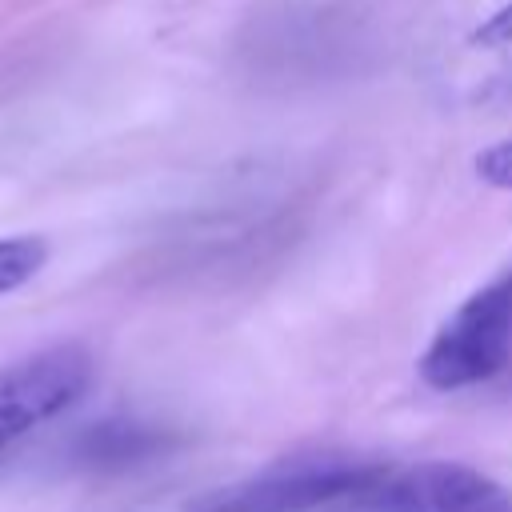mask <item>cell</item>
I'll list each match as a JSON object with an SVG mask.
<instances>
[{
  "label": "cell",
  "mask_w": 512,
  "mask_h": 512,
  "mask_svg": "<svg viewBox=\"0 0 512 512\" xmlns=\"http://www.w3.org/2000/svg\"><path fill=\"white\" fill-rule=\"evenodd\" d=\"M324 512H512V496L460 460L372 464Z\"/></svg>",
  "instance_id": "obj_1"
},
{
  "label": "cell",
  "mask_w": 512,
  "mask_h": 512,
  "mask_svg": "<svg viewBox=\"0 0 512 512\" xmlns=\"http://www.w3.org/2000/svg\"><path fill=\"white\" fill-rule=\"evenodd\" d=\"M512 356V268L480 284L432 336L420 356V380L436 392H460L492 380Z\"/></svg>",
  "instance_id": "obj_2"
},
{
  "label": "cell",
  "mask_w": 512,
  "mask_h": 512,
  "mask_svg": "<svg viewBox=\"0 0 512 512\" xmlns=\"http://www.w3.org/2000/svg\"><path fill=\"white\" fill-rule=\"evenodd\" d=\"M368 468L348 456H292L256 476L220 484L184 504V512H324Z\"/></svg>",
  "instance_id": "obj_3"
},
{
  "label": "cell",
  "mask_w": 512,
  "mask_h": 512,
  "mask_svg": "<svg viewBox=\"0 0 512 512\" xmlns=\"http://www.w3.org/2000/svg\"><path fill=\"white\" fill-rule=\"evenodd\" d=\"M92 384V356L80 344L40 348L0 368V448L68 412Z\"/></svg>",
  "instance_id": "obj_4"
},
{
  "label": "cell",
  "mask_w": 512,
  "mask_h": 512,
  "mask_svg": "<svg viewBox=\"0 0 512 512\" xmlns=\"http://www.w3.org/2000/svg\"><path fill=\"white\" fill-rule=\"evenodd\" d=\"M164 444H168V436L156 424L108 416V420L88 424L72 440V460L88 472H116V468H128V464H140V460L164 452Z\"/></svg>",
  "instance_id": "obj_5"
},
{
  "label": "cell",
  "mask_w": 512,
  "mask_h": 512,
  "mask_svg": "<svg viewBox=\"0 0 512 512\" xmlns=\"http://www.w3.org/2000/svg\"><path fill=\"white\" fill-rule=\"evenodd\" d=\"M472 48L496 56L492 72L480 80L476 100L492 104V108H512V4L492 12L476 32H472Z\"/></svg>",
  "instance_id": "obj_6"
},
{
  "label": "cell",
  "mask_w": 512,
  "mask_h": 512,
  "mask_svg": "<svg viewBox=\"0 0 512 512\" xmlns=\"http://www.w3.org/2000/svg\"><path fill=\"white\" fill-rule=\"evenodd\" d=\"M48 260V244L36 240V236H12V240H0V296L28 284Z\"/></svg>",
  "instance_id": "obj_7"
},
{
  "label": "cell",
  "mask_w": 512,
  "mask_h": 512,
  "mask_svg": "<svg viewBox=\"0 0 512 512\" xmlns=\"http://www.w3.org/2000/svg\"><path fill=\"white\" fill-rule=\"evenodd\" d=\"M476 176L492 188H512V140H500L476 156Z\"/></svg>",
  "instance_id": "obj_8"
}]
</instances>
